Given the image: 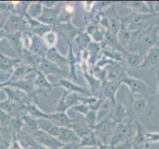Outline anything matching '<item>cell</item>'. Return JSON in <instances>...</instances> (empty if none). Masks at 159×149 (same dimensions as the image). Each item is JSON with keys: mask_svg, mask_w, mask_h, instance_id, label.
I'll use <instances>...</instances> for the list:
<instances>
[{"mask_svg": "<svg viewBox=\"0 0 159 149\" xmlns=\"http://www.w3.org/2000/svg\"><path fill=\"white\" fill-rule=\"evenodd\" d=\"M158 26L149 27L147 29L136 31L132 41L125 48L126 51L137 53L144 57L152 48L158 44Z\"/></svg>", "mask_w": 159, "mask_h": 149, "instance_id": "cell-1", "label": "cell"}, {"mask_svg": "<svg viewBox=\"0 0 159 149\" xmlns=\"http://www.w3.org/2000/svg\"><path fill=\"white\" fill-rule=\"evenodd\" d=\"M159 15L156 13L141 14L131 12L127 16L121 17V26L131 31H141L149 27L158 26Z\"/></svg>", "mask_w": 159, "mask_h": 149, "instance_id": "cell-2", "label": "cell"}, {"mask_svg": "<svg viewBox=\"0 0 159 149\" xmlns=\"http://www.w3.org/2000/svg\"><path fill=\"white\" fill-rule=\"evenodd\" d=\"M136 131V124L135 118L132 114L129 113V117L124 122L118 123L116 125L113 134L111 136V141H109V146L113 149L117 145L124 143L128 140H131Z\"/></svg>", "mask_w": 159, "mask_h": 149, "instance_id": "cell-3", "label": "cell"}, {"mask_svg": "<svg viewBox=\"0 0 159 149\" xmlns=\"http://www.w3.org/2000/svg\"><path fill=\"white\" fill-rule=\"evenodd\" d=\"M116 125V124L109 118L108 115H107L97 123V125L93 128V132L99 141L109 145V141L111 139Z\"/></svg>", "mask_w": 159, "mask_h": 149, "instance_id": "cell-4", "label": "cell"}, {"mask_svg": "<svg viewBox=\"0 0 159 149\" xmlns=\"http://www.w3.org/2000/svg\"><path fill=\"white\" fill-rule=\"evenodd\" d=\"M131 98V112L133 114H142L146 113L149 116L152 115L155 104L152 102L150 97L146 96H129Z\"/></svg>", "mask_w": 159, "mask_h": 149, "instance_id": "cell-5", "label": "cell"}, {"mask_svg": "<svg viewBox=\"0 0 159 149\" xmlns=\"http://www.w3.org/2000/svg\"><path fill=\"white\" fill-rule=\"evenodd\" d=\"M3 30L7 34H14V33H22L28 30V23L25 17L20 16L18 14L11 13L9 14L6 21H5Z\"/></svg>", "mask_w": 159, "mask_h": 149, "instance_id": "cell-6", "label": "cell"}, {"mask_svg": "<svg viewBox=\"0 0 159 149\" xmlns=\"http://www.w3.org/2000/svg\"><path fill=\"white\" fill-rule=\"evenodd\" d=\"M8 87H12L15 88H18L20 91H22L28 96L30 101L32 102L38 104V92L34 84V79L31 78H27L24 79H20L16 82H8Z\"/></svg>", "mask_w": 159, "mask_h": 149, "instance_id": "cell-7", "label": "cell"}, {"mask_svg": "<svg viewBox=\"0 0 159 149\" xmlns=\"http://www.w3.org/2000/svg\"><path fill=\"white\" fill-rule=\"evenodd\" d=\"M121 84H125L128 87L130 94L129 96H144V93L148 92L149 87L148 84L143 81V79L136 78V77H132V76H128L126 78H124L122 81L120 82Z\"/></svg>", "mask_w": 159, "mask_h": 149, "instance_id": "cell-8", "label": "cell"}, {"mask_svg": "<svg viewBox=\"0 0 159 149\" xmlns=\"http://www.w3.org/2000/svg\"><path fill=\"white\" fill-rule=\"evenodd\" d=\"M30 135H31L38 143L46 146L49 149H60L64 145L61 141H59V139L57 137H54L41 130L34 131L32 133H30Z\"/></svg>", "mask_w": 159, "mask_h": 149, "instance_id": "cell-9", "label": "cell"}, {"mask_svg": "<svg viewBox=\"0 0 159 149\" xmlns=\"http://www.w3.org/2000/svg\"><path fill=\"white\" fill-rule=\"evenodd\" d=\"M54 29L56 30V32L58 35L61 36L66 40L68 44L73 43L80 34H81V30L78 27H76L72 22L69 23H64V24H57L54 27Z\"/></svg>", "mask_w": 159, "mask_h": 149, "instance_id": "cell-10", "label": "cell"}, {"mask_svg": "<svg viewBox=\"0 0 159 149\" xmlns=\"http://www.w3.org/2000/svg\"><path fill=\"white\" fill-rule=\"evenodd\" d=\"M136 124V131L134 136L131 139V144L133 149H147L149 147V144L147 142V129L145 126L139 121V119H135Z\"/></svg>", "mask_w": 159, "mask_h": 149, "instance_id": "cell-11", "label": "cell"}, {"mask_svg": "<svg viewBox=\"0 0 159 149\" xmlns=\"http://www.w3.org/2000/svg\"><path fill=\"white\" fill-rule=\"evenodd\" d=\"M107 115L114 123L118 124L124 122L129 117V111L123 103L116 102V103L111 104V108H109Z\"/></svg>", "mask_w": 159, "mask_h": 149, "instance_id": "cell-12", "label": "cell"}, {"mask_svg": "<svg viewBox=\"0 0 159 149\" xmlns=\"http://www.w3.org/2000/svg\"><path fill=\"white\" fill-rule=\"evenodd\" d=\"M37 71L43 73L45 76H50V74H55V76L59 77H66L69 76V72H66L65 70H62L59 68L57 65L50 62L46 58H42L41 62H40L39 66L37 68Z\"/></svg>", "mask_w": 159, "mask_h": 149, "instance_id": "cell-13", "label": "cell"}, {"mask_svg": "<svg viewBox=\"0 0 159 149\" xmlns=\"http://www.w3.org/2000/svg\"><path fill=\"white\" fill-rule=\"evenodd\" d=\"M55 87H61L65 89V92L68 93H74L81 94V96L89 97V89L87 88H84L83 86H80L77 83L66 78H62L59 79L57 84H55Z\"/></svg>", "mask_w": 159, "mask_h": 149, "instance_id": "cell-14", "label": "cell"}, {"mask_svg": "<svg viewBox=\"0 0 159 149\" xmlns=\"http://www.w3.org/2000/svg\"><path fill=\"white\" fill-rule=\"evenodd\" d=\"M34 84L38 92V94H45V96L51 93L53 88H55V84L50 82L48 79V77L39 71H37L36 74H35Z\"/></svg>", "mask_w": 159, "mask_h": 149, "instance_id": "cell-15", "label": "cell"}, {"mask_svg": "<svg viewBox=\"0 0 159 149\" xmlns=\"http://www.w3.org/2000/svg\"><path fill=\"white\" fill-rule=\"evenodd\" d=\"M62 7L60 5L56 6L55 8H43V12L40 15V17L37 19L39 22H41L48 26L55 27L58 24V17L61 12Z\"/></svg>", "mask_w": 159, "mask_h": 149, "instance_id": "cell-16", "label": "cell"}, {"mask_svg": "<svg viewBox=\"0 0 159 149\" xmlns=\"http://www.w3.org/2000/svg\"><path fill=\"white\" fill-rule=\"evenodd\" d=\"M106 72L107 79L111 82H121L128 76L126 68L122 63H114L112 66L111 65V69H106Z\"/></svg>", "mask_w": 159, "mask_h": 149, "instance_id": "cell-17", "label": "cell"}, {"mask_svg": "<svg viewBox=\"0 0 159 149\" xmlns=\"http://www.w3.org/2000/svg\"><path fill=\"white\" fill-rule=\"evenodd\" d=\"M120 86H121L120 82H111V81H107V83L102 84V93L103 98L107 99L111 104L116 103L117 102L116 93Z\"/></svg>", "mask_w": 159, "mask_h": 149, "instance_id": "cell-18", "label": "cell"}, {"mask_svg": "<svg viewBox=\"0 0 159 149\" xmlns=\"http://www.w3.org/2000/svg\"><path fill=\"white\" fill-rule=\"evenodd\" d=\"M0 108L7 112L11 117H16V116H21L25 114V104L11 102L9 99H4L0 102Z\"/></svg>", "mask_w": 159, "mask_h": 149, "instance_id": "cell-19", "label": "cell"}, {"mask_svg": "<svg viewBox=\"0 0 159 149\" xmlns=\"http://www.w3.org/2000/svg\"><path fill=\"white\" fill-rule=\"evenodd\" d=\"M45 58H46L47 60H49L50 62H52L55 65H57V66L59 68H61L62 70L69 69V63H68L67 56H64V55L60 52L56 47L49 48Z\"/></svg>", "mask_w": 159, "mask_h": 149, "instance_id": "cell-20", "label": "cell"}, {"mask_svg": "<svg viewBox=\"0 0 159 149\" xmlns=\"http://www.w3.org/2000/svg\"><path fill=\"white\" fill-rule=\"evenodd\" d=\"M159 67V46H155L143 57L139 69H152L153 71Z\"/></svg>", "mask_w": 159, "mask_h": 149, "instance_id": "cell-21", "label": "cell"}, {"mask_svg": "<svg viewBox=\"0 0 159 149\" xmlns=\"http://www.w3.org/2000/svg\"><path fill=\"white\" fill-rule=\"evenodd\" d=\"M35 72H37L36 69L21 63V64H19L18 66H16V68L13 70L12 74H10V77L8 78L7 81L8 82H16V81H20V79H27V78H29L30 74H32V73L34 74Z\"/></svg>", "mask_w": 159, "mask_h": 149, "instance_id": "cell-22", "label": "cell"}, {"mask_svg": "<svg viewBox=\"0 0 159 149\" xmlns=\"http://www.w3.org/2000/svg\"><path fill=\"white\" fill-rule=\"evenodd\" d=\"M1 91H3L5 94H6V97H7L6 99H9V101H11V102H19L22 104H27L28 102H31L27 94L18 88L7 86V87H4Z\"/></svg>", "mask_w": 159, "mask_h": 149, "instance_id": "cell-23", "label": "cell"}, {"mask_svg": "<svg viewBox=\"0 0 159 149\" xmlns=\"http://www.w3.org/2000/svg\"><path fill=\"white\" fill-rule=\"evenodd\" d=\"M47 119L51 120L60 127H71V125L74 122V118L70 117L67 112L54 111L51 113H48Z\"/></svg>", "mask_w": 159, "mask_h": 149, "instance_id": "cell-24", "label": "cell"}, {"mask_svg": "<svg viewBox=\"0 0 159 149\" xmlns=\"http://www.w3.org/2000/svg\"><path fill=\"white\" fill-rule=\"evenodd\" d=\"M71 128L76 132V134L80 137V139L84 138L93 131V129L91 127H89V125L86 123L84 116L74 118V122L71 125Z\"/></svg>", "mask_w": 159, "mask_h": 149, "instance_id": "cell-25", "label": "cell"}, {"mask_svg": "<svg viewBox=\"0 0 159 149\" xmlns=\"http://www.w3.org/2000/svg\"><path fill=\"white\" fill-rule=\"evenodd\" d=\"M21 63H22L21 59H19L18 57L12 58V57L6 56V55H4L0 52V71L12 74L13 70Z\"/></svg>", "mask_w": 159, "mask_h": 149, "instance_id": "cell-26", "label": "cell"}, {"mask_svg": "<svg viewBox=\"0 0 159 149\" xmlns=\"http://www.w3.org/2000/svg\"><path fill=\"white\" fill-rule=\"evenodd\" d=\"M48 46L45 44L44 40L42 37L40 36H36V35H33V39H32V43L31 46H30L29 50L32 53L36 54L37 56L41 57V58H45L46 56V53L48 51Z\"/></svg>", "mask_w": 159, "mask_h": 149, "instance_id": "cell-27", "label": "cell"}, {"mask_svg": "<svg viewBox=\"0 0 159 149\" xmlns=\"http://www.w3.org/2000/svg\"><path fill=\"white\" fill-rule=\"evenodd\" d=\"M59 141H61L63 144H68V143H73L77 142L80 143L81 139L76 134L71 127H60V132L57 137Z\"/></svg>", "mask_w": 159, "mask_h": 149, "instance_id": "cell-28", "label": "cell"}, {"mask_svg": "<svg viewBox=\"0 0 159 149\" xmlns=\"http://www.w3.org/2000/svg\"><path fill=\"white\" fill-rule=\"evenodd\" d=\"M38 126L39 130L44 131L54 137H58L60 132V126L56 125L54 122L49 120L47 118H40L38 119Z\"/></svg>", "mask_w": 159, "mask_h": 149, "instance_id": "cell-29", "label": "cell"}, {"mask_svg": "<svg viewBox=\"0 0 159 149\" xmlns=\"http://www.w3.org/2000/svg\"><path fill=\"white\" fill-rule=\"evenodd\" d=\"M6 39L8 40L9 45L13 51L17 54L18 58L20 59L22 51H23V44H22V33H14V34H7Z\"/></svg>", "mask_w": 159, "mask_h": 149, "instance_id": "cell-30", "label": "cell"}, {"mask_svg": "<svg viewBox=\"0 0 159 149\" xmlns=\"http://www.w3.org/2000/svg\"><path fill=\"white\" fill-rule=\"evenodd\" d=\"M20 59H21V61H22L23 64L27 65V66L32 67V68L36 69V70H37L40 62H41V60H42L41 57L37 56L36 54L32 53L28 49H23L21 56H20Z\"/></svg>", "mask_w": 159, "mask_h": 149, "instance_id": "cell-31", "label": "cell"}, {"mask_svg": "<svg viewBox=\"0 0 159 149\" xmlns=\"http://www.w3.org/2000/svg\"><path fill=\"white\" fill-rule=\"evenodd\" d=\"M123 55H124V59H125L124 64L126 65V67L131 69H139V67L141 66L143 61V57L141 55H139L137 53L128 52L126 50L123 52Z\"/></svg>", "mask_w": 159, "mask_h": 149, "instance_id": "cell-32", "label": "cell"}, {"mask_svg": "<svg viewBox=\"0 0 159 149\" xmlns=\"http://www.w3.org/2000/svg\"><path fill=\"white\" fill-rule=\"evenodd\" d=\"M122 4H124L129 9H131L132 12H135V13H141V14L153 13L150 6H149V4H147V2L130 1V2H122Z\"/></svg>", "mask_w": 159, "mask_h": 149, "instance_id": "cell-33", "label": "cell"}, {"mask_svg": "<svg viewBox=\"0 0 159 149\" xmlns=\"http://www.w3.org/2000/svg\"><path fill=\"white\" fill-rule=\"evenodd\" d=\"M25 112H26L28 115L32 116L36 119L48 118V113L43 111L42 109L39 107L38 104L34 103L32 102H30L27 104H25Z\"/></svg>", "mask_w": 159, "mask_h": 149, "instance_id": "cell-34", "label": "cell"}, {"mask_svg": "<svg viewBox=\"0 0 159 149\" xmlns=\"http://www.w3.org/2000/svg\"><path fill=\"white\" fill-rule=\"evenodd\" d=\"M74 12H75V7L71 3L66 4L65 6H63L58 17V24L72 22L71 20L74 15Z\"/></svg>", "mask_w": 159, "mask_h": 149, "instance_id": "cell-35", "label": "cell"}, {"mask_svg": "<svg viewBox=\"0 0 159 149\" xmlns=\"http://www.w3.org/2000/svg\"><path fill=\"white\" fill-rule=\"evenodd\" d=\"M87 51L89 54V63H91L92 65H96L98 55L102 51L101 44L92 41L89 44V46L87 47Z\"/></svg>", "mask_w": 159, "mask_h": 149, "instance_id": "cell-36", "label": "cell"}, {"mask_svg": "<svg viewBox=\"0 0 159 149\" xmlns=\"http://www.w3.org/2000/svg\"><path fill=\"white\" fill-rule=\"evenodd\" d=\"M43 5L41 1L31 2L27 10V15L33 19H38L43 12Z\"/></svg>", "mask_w": 159, "mask_h": 149, "instance_id": "cell-37", "label": "cell"}, {"mask_svg": "<svg viewBox=\"0 0 159 149\" xmlns=\"http://www.w3.org/2000/svg\"><path fill=\"white\" fill-rule=\"evenodd\" d=\"M9 128L11 130L12 134H18L20 132H22L24 129V122L22 119V115L12 117L11 121H10Z\"/></svg>", "mask_w": 159, "mask_h": 149, "instance_id": "cell-38", "label": "cell"}, {"mask_svg": "<svg viewBox=\"0 0 159 149\" xmlns=\"http://www.w3.org/2000/svg\"><path fill=\"white\" fill-rule=\"evenodd\" d=\"M45 44L47 45L48 48H53L56 46V43L58 41V33L56 32V30L52 29L50 30L48 33H46L42 37Z\"/></svg>", "mask_w": 159, "mask_h": 149, "instance_id": "cell-39", "label": "cell"}, {"mask_svg": "<svg viewBox=\"0 0 159 149\" xmlns=\"http://www.w3.org/2000/svg\"><path fill=\"white\" fill-rule=\"evenodd\" d=\"M98 143V139L97 138L96 134L93 131L89 135L81 139L80 141V147H97Z\"/></svg>", "mask_w": 159, "mask_h": 149, "instance_id": "cell-40", "label": "cell"}, {"mask_svg": "<svg viewBox=\"0 0 159 149\" xmlns=\"http://www.w3.org/2000/svg\"><path fill=\"white\" fill-rule=\"evenodd\" d=\"M84 118L86 123L89 125V127H91L93 130L94 126H96L98 123V111H93V109H89L88 113L84 116Z\"/></svg>", "mask_w": 159, "mask_h": 149, "instance_id": "cell-41", "label": "cell"}, {"mask_svg": "<svg viewBox=\"0 0 159 149\" xmlns=\"http://www.w3.org/2000/svg\"><path fill=\"white\" fill-rule=\"evenodd\" d=\"M32 39H33V34L31 31L26 30V31L22 32V44H23L24 49L29 50L32 43Z\"/></svg>", "mask_w": 159, "mask_h": 149, "instance_id": "cell-42", "label": "cell"}, {"mask_svg": "<svg viewBox=\"0 0 159 149\" xmlns=\"http://www.w3.org/2000/svg\"><path fill=\"white\" fill-rule=\"evenodd\" d=\"M12 117L9 115L7 112H5L0 108V127L7 128L10 125V121H11Z\"/></svg>", "mask_w": 159, "mask_h": 149, "instance_id": "cell-43", "label": "cell"}, {"mask_svg": "<svg viewBox=\"0 0 159 149\" xmlns=\"http://www.w3.org/2000/svg\"><path fill=\"white\" fill-rule=\"evenodd\" d=\"M156 78H157V89L155 93L150 96V99L155 106H158L159 104V77H156Z\"/></svg>", "mask_w": 159, "mask_h": 149, "instance_id": "cell-44", "label": "cell"}, {"mask_svg": "<svg viewBox=\"0 0 159 149\" xmlns=\"http://www.w3.org/2000/svg\"><path fill=\"white\" fill-rule=\"evenodd\" d=\"M83 3H84L83 4L84 8V10H86V12H88V13H91L93 10L94 6H96V2H91V1L87 2V1H84Z\"/></svg>", "mask_w": 159, "mask_h": 149, "instance_id": "cell-45", "label": "cell"}, {"mask_svg": "<svg viewBox=\"0 0 159 149\" xmlns=\"http://www.w3.org/2000/svg\"><path fill=\"white\" fill-rule=\"evenodd\" d=\"M113 149H133L132 148V144H131V140H128L124 143H121L117 145L116 147H114Z\"/></svg>", "mask_w": 159, "mask_h": 149, "instance_id": "cell-46", "label": "cell"}, {"mask_svg": "<svg viewBox=\"0 0 159 149\" xmlns=\"http://www.w3.org/2000/svg\"><path fill=\"white\" fill-rule=\"evenodd\" d=\"M60 149H80V143L73 142V143L64 144Z\"/></svg>", "mask_w": 159, "mask_h": 149, "instance_id": "cell-47", "label": "cell"}, {"mask_svg": "<svg viewBox=\"0 0 159 149\" xmlns=\"http://www.w3.org/2000/svg\"><path fill=\"white\" fill-rule=\"evenodd\" d=\"M43 7L45 8H55L59 5V2L57 1H41Z\"/></svg>", "mask_w": 159, "mask_h": 149, "instance_id": "cell-48", "label": "cell"}, {"mask_svg": "<svg viewBox=\"0 0 159 149\" xmlns=\"http://www.w3.org/2000/svg\"><path fill=\"white\" fill-rule=\"evenodd\" d=\"M98 149H111V147L108 145V144H104L102 142H101L98 140V146H97Z\"/></svg>", "mask_w": 159, "mask_h": 149, "instance_id": "cell-49", "label": "cell"}, {"mask_svg": "<svg viewBox=\"0 0 159 149\" xmlns=\"http://www.w3.org/2000/svg\"><path fill=\"white\" fill-rule=\"evenodd\" d=\"M9 144L8 142L5 141H0V149H8L9 148Z\"/></svg>", "mask_w": 159, "mask_h": 149, "instance_id": "cell-50", "label": "cell"}, {"mask_svg": "<svg viewBox=\"0 0 159 149\" xmlns=\"http://www.w3.org/2000/svg\"><path fill=\"white\" fill-rule=\"evenodd\" d=\"M153 12L159 15V3L153 4Z\"/></svg>", "mask_w": 159, "mask_h": 149, "instance_id": "cell-51", "label": "cell"}, {"mask_svg": "<svg viewBox=\"0 0 159 149\" xmlns=\"http://www.w3.org/2000/svg\"><path fill=\"white\" fill-rule=\"evenodd\" d=\"M80 149H98L97 147H80Z\"/></svg>", "mask_w": 159, "mask_h": 149, "instance_id": "cell-52", "label": "cell"}, {"mask_svg": "<svg viewBox=\"0 0 159 149\" xmlns=\"http://www.w3.org/2000/svg\"><path fill=\"white\" fill-rule=\"evenodd\" d=\"M155 73H156V77H159V67L155 70Z\"/></svg>", "mask_w": 159, "mask_h": 149, "instance_id": "cell-53", "label": "cell"}, {"mask_svg": "<svg viewBox=\"0 0 159 149\" xmlns=\"http://www.w3.org/2000/svg\"><path fill=\"white\" fill-rule=\"evenodd\" d=\"M158 46H159V27H158Z\"/></svg>", "mask_w": 159, "mask_h": 149, "instance_id": "cell-54", "label": "cell"}, {"mask_svg": "<svg viewBox=\"0 0 159 149\" xmlns=\"http://www.w3.org/2000/svg\"><path fill=\"white\" fill-rule=\"evenodd\" d=\"M0 102H1V101H0Z\"/></svg>", "mask_w": 159, "mask_h": 149, "instance_id": "cell-55", "label": "cell"}]
</instances>
